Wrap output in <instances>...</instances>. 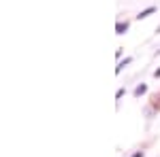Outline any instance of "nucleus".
Here are the masks:
<instances>
[{
	"instance_id": "nucleus-1",
	"label": "nucleus",
	"mask_w": 160,
	"mask_h": 157,
	"mask_svg": "<svg viewBox=\"0 0 160 157\" xmlns=\"http://www.w3.org/2000/svg\"><path fill=\"white\" fill-rule=\"evenodd\" d=\"M130 28V24L128 21H118V25H115V30H118V34H126V30Z\"/></svg>"
},
{
	"instance_id": "nucleus-2",
	"label": "nucleus",
	"mask_w": 160,
	"mask_h": 157,
	"mask_svg": "<svg viewBox=\"0 0 160 157\" xmlns=\"http://www.w3.org/2000/svg\"><path fill=\"white\" fill-rule=\"evenodd\" d=\"M154 11H156V7H148L145 11H141L139 15H137V19H145V17H149V15H152Z\"/></svg>"
},
{
	"instance_id": "nucleus-3",
	"label": "nucleus",
	"mask_w": 160,
	"mask_h": 157,
	"mask_svg": "<svg viewBox=\"0 0 160 157\" xmlns=\"http://www.w3.org/2000/svg\"><path fill=\"white\" fill-rule=\"evenodd\" d=\"M145 91H148V85H145V83H141V85H137V87H135V96H137V98L143 96Z\"/></svg>"
},
{
	"instance_id": "nucleus-4",
	"label": "nucleus",
	"mask_w": 160,
	"mask_h": 157,
	"mask_svg": "<svg viewBox=\"0 0 160 157\" xmlns=\"http://www.w3.org/2000/svg\"><path fill=\"white\" fill-rule=\"evenodd\" d=\"M130 62H132V58H126L124 62H120V64L115 66V72H122V70L126 68V66H128V64H130Z\"/></svg>"
},
{
	"instance_id": "nucleus-5",
	"label": "nucleus",
	"mask_w": 160,
	"mask_h": 157,
	"mask_svg": "<svg viewBox=\"0 0 160 157\" xmlns=\"http://www.w3.org/2000/svg\"><path fill=\"white\" fill-rule=\"evenodd\" d=\"M124 94H126V89H124V87H122V89H118V94H115V98H118V100H120V98H122Z\"/></svg>"
},
{
	"instance_id": "nucleus-6",
	"label": "nucleus",
	"mask_w": 160,
	"mask_h": 157,
	"mask_svg": "<svg viewBox=\"0 0 160 157\" xmlns=\"http://www.w3.org/2000/svg\"><path fill=\"white\" fill-rule=\"evenodd\" d=\"M154 76H156V79H160V68H156V70H154Z\"/></svg>"
},
{
	"instance_id": "nucleus-7",
	"label": "nucleus",
	"mask_w": 160,
	"mask_h": 157,
	"mask_svg": "<svg viewBox=\"0 0 160 157\" xmlns=\"http://www.w3.org/2000/svg\"><path fill=\"white\" fill-rule=\"evenodd\" d=\"M132 157H143V151H139V153H135Z\"/></svg>"
}]
</instances>
